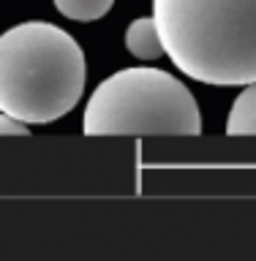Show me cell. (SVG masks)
<instances>
[{
  "label": "cell",
  "mask_w": 256,
  "mask_h": 261,
  "mask_svg": "<svg viewBox=\"0 0 256 261\" xmlns=\"http://www.w3.org/2000/svg\"><path fill=\"white\" fill-rule=\"evenodd\" d=\"M164 52L202 85L256 82V0H153Z\"/></svg>",
  "instance_id": "6da1fadb"
},
{
  "label": "cell",
  "mask_w": 256,
  "mask_h": 261,
  "mask_svg": "<svg viewBox=\"0 0 256 261\" xmlns=\"http://www.w3.org/2000/svg\"><path fill=\"white\" fill-rule=\"evenodd\" d=\"M28 122L11 117V114L0 112V136H28Z\"/></svg>",
  "instance_id": "52a82bcc"
},
{
  "label": "cell",
  "mask_w": 256,
  "mask_h": 261,
  "mask_svg": "<svg viewBox=\"0 0 256 261\" xmlns=\"http://www.w3.org/2000/svg\"><path fill=\"white\" fill-rule=\"evenodd\" d=\"M126 49L139 60H158L164 52V44H161V33H158V24H155L153 16H139L128 24L126 30Z\"/></svg>",
  "instance_id": "277c9868"
},
{
  "label": "cell",
  "mask_w": 256,
  "mask_h": 261,
  "mask_svg": "<svg viewBox=\"0 0 256 261\" xmlns=\"http://www.w3.org/2000/svg\"><path fill=\"white\" fill-rule=\"evenodd\" d=\"M226 134L256 136V82L245 85V90L235 98L229 117H226Z\"/></svg>",
  "instance_id": "5b68a950"
},
{
  "label": "cell",
  "mask_w": 256,
  "mask_h": 261,
  "mask_svg": "<svg viewBox=\"0 0 256 261\" xmlns=\"http://www.w3.org/2000/svg\"><path fill=\"white\" fill-rule=\"evenodd\" d=\"M85 136L172 134L199 136L202 112L194 93L161 68H123L93 90L82 117Z\"/></svg>",
  "instance_id": "3957f363"
},
{
  "label": "cell",
  "mask_w": 256,
  "mask_h": 261,
  "mask_svg": "<svg viewBox=\"0 0 256 261\" xmlns=\"http://www.w3.org/2000/svg\"><path fill=\"white\" fill-rule=\"evenodd\" d=\"M114 0H55V8L74 22H96L106 16Z\"/></svg>",
  "instance_id": "8992f818"
},
{
  "label": "cell",
  "mask_w": 256,
  "mask_h": 261,
  "mask_svg": "<svg viewBox=\"0 0 256 261\" xmlns=\"http://www.w3.org/2000/svg\"><path fill=\"white\" fill-rule=\"evenodd\" d=\"M85 82V52L57 24L30 19L0 36V112L46 125L79 103Z\"/></svg>",
  "instance_id": "7a4b0ae2"
}]
</instances>
